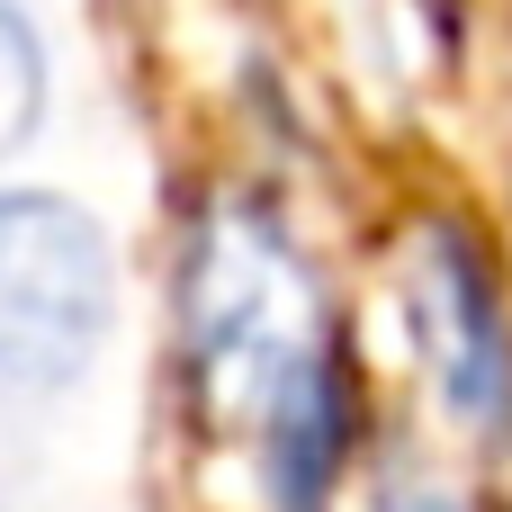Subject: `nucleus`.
Returning <instances> with one entry per match:
<instances>
[{"label": "nucleus", "mask_w": 512, "mask_h": 512, "mask_svg": "<svg viewBox=\"0 0 512 512\" xmlns=\"http://www.w3.org/2000/svg\"><path fill=\"white\" fill-rule=\"evenodd\" d=\"M117 333V234L36 180H0V396H63Z\"/></svg>", "instance_id": "2"}, {"label": "nucleus", "mask_w": 512, "mask_h": 512, "mask_svg": "<svg viewBox=\"0 0 512 512\" xmlns=\"http://www.w3.org/2000/svg\"><path fill=\"white\" fill-rule=\"evenodd\" d=\"M378 512H486V504H468V495H450V486H396Z\"/></svg>", "instance_id": "5"}, {"label": "nucleus", "mask_w": 512, "mask_h": 512, "mask_svg": "<svg viewBox=\"0 0 512 512\" xmlns=\"http://www.w3.org/2000/svg\"><path fill=\"white\" fill-rule=\"evenodd\" d=\"M45 99H54V63H45V36L18 0H0V162L45 126Z\"/></svg>", "instance_id": "4"}, {"label": "nucleus", "mask_w": 512, "mask_h": 512, "mask_svg": "<svg viewBox=\"0 0 512 512\" xmlns=\"http://www.w3.org/2000/svg\"><path fill=\"white\" fill-rule=\"evenodd\" d=\"M252 512H342L360 459H369V369L351 324L324 306L297 342H279L243 396L225 405Z\"/></svg>", "instance_id": "3"}, {"label": "nucleus", "mask_w": 512, "mask_h": 512, "mask_svg": "<svg viewBox=\"0 0 512 512\" xmlns=\"http://www.w3.org/2000/svg\"><path fill=\"white\" fill-rule=\"evenodd\" d=\"M396 297L441 423L504 459L512 450V270L468 207H423L396 243Z\"/></svg>", "instance_id": "1"}]
</instances>
